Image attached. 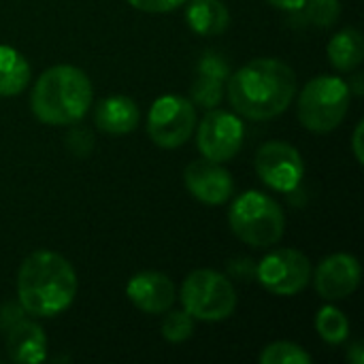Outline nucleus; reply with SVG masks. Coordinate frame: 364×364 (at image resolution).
I'll return each instance as SVG.
<instances>
[{"label": "nucleus", "mask_w": 364, "mask_h": 364, "mask_svg": "<svg viewBox=\"0 0 364 364\" xmlns=\"http://www.w3.org/2000/svg\"><path fill=\"white\" fill-rule=\"evenodd\" d=\"M226 81L232 109L254 122H267L282 115L296 96L294 70L275 58L252 60Z\"/></svg>", "instance_id": "f257e3e1"}, {"label": "nucleus", "mask_w": 364, "mask_h": 364, "mask_svg": "<svg viewBox=\"0 0 364 364\" xmlns=\"http://www.w3.org/2000/svg\"><path fill=\"white\" fill-rule=\"evenodd\" d=\"M77 296V273L55 252L30 254L17 271V299L26 314L53 318L66 311Z\"/></svg>", "instance_id": "f03ea898"}, {"label": "nucleus", "mask_w": 364, "mask_h": 364, "mask_svg": "<svg viewBox=\"0 0 364 364\" xmlns=\"http://www.w3.org/2000/svg\"><path fill=\"white\" fill-rule=\"evenodd\" d=\"M90 77L70 64L47 68L32 87L30 107L38 122L47 126H73L81 122L92 107Z\"/></svg>", "instance_id": "7ed1b4c3"}, {"label": "nucleus", "mask_w": 364, "mask_h": 364, "mask_svg": "<svg viewBox=\"0 0 364 364\" xmlns=\"http://www.w3.org/2000/svg\"><path fill=\"white\" fill-rule=\"evenodd\" d=\"M228 224L245 245L271 247L284 237L286 215L275 198L258 190H250L232 200Z\"/></svg>", "instance_id": "20e7f679"}, {"label": "nucleus", "mask_w": 364, "mask_h": 364, "mask_svg": "<svg viewBox=\"0 0 364 364\" xmlns=\"http://www.w3.org/2000/svg\"><path fill=\"white\" fill-rule=\"evenodd\" d=\"M350 85L341 77L320 75L311 79L299 94V119L318 134L333 132L341 126L350 109Z\"/></svg>", "instance_id": "39448f33"}, {"label": "nucleus", "mask_w": 364, "mask_h": 364, "mask_svg": "<svg viewBox=\"0 0 364 364\" xmlns=\"http://www.w3.org/2000/svg\"><path fill=\"white\" fill-rule=\"evenodd\" d=\"M183 309L203 322H220L235 314L237 292L230 279L211 269L192 271L179 292Z\"/></svg>", "instance_id": "423d86ee"}, {"label": "nucleus", "mask_w": 364, "mask_h": 364, "mask_svg": "<svg viewBox=\"0 0 364 364\" xmlns=\"http://www.w3.org/2000/svg\"><path fill=\"white\" fill-rule=\"evenodd\" d=\"M196 128V109L183 96H160L147 115L149 139L164 149H177L190 141Z\"/></svg>", "instance_id": "0eeeda50"}, {"label": "nucleus", "mask_w": 364, "mask_h": 364, "mask_svg": "<svg viewBox=\"0 0 364 364\" xmlns=\"http://www.w3.org/2000/svg\"><path fill=\"white\" fill-rule=\"evenodd\" d=\"M256 279L260 286L277 296H294L311 282L309 258L292 247H282L267 254L256 264Z\"/></svg>", "instance_id": "6e6552de"}, {"label": "nucleus", "mask_w": 364, "mask_h": 364, "mask_svg": "<svg viewBox=\"0 0 364 364\" xmlns=\"http://www.w3.org/2000/svg\"><path fill=\"white\" fill-rule=\"evenodd\" d=\"M243 136L245 128L241 117L215 107L207 111L196 130V143L203 158L213 162L232 160L243 145Z\"/></svg>", "instance_id": "1a4fd4ad"}, {"label": "nucleus", "mask_w": 364, "mask_h": 364, "mask_svg": "<svg viewBox=\"0 0 364 364\" xmlns=\"http://www.w3.org/2000/svg\"><path fill=\"white\" fill-rule=\"evenodd\" d=\"M256 173L271 190L294 192L305 175L301 151L286 141H269L256 154Z\"/></svg>", "instance_id": "9d476101"}, {"label": "nucleus", "mask_w": 364, "mask_h": 364, "mask_svg": "<svg viewBox=\"0 0 364 364\" xmlns=\"http://www.w3.org/2000/svg\"><path fill=\"white\" fill-rule=\"evenodd\" d=\"M183 181L188 192L205 205H224L232 198L235 183L230 173L222 162L213 160H194L186 166Z\"/></svg>", "instance_id": "9b49d317"}, {"label": "nucleus", "mask_w": 364, "mask_h": 364, "mask_svg": "<svg viewBox=\"0 0 364 364\" xmlns=\"http://www.w3.org/2000/svg\"><path fill=\"white\" fill-rule=\"evenodd\" d=\"M360 262L352 254H333L318 264L314 284L324 301H343L360 286Z\"/></svg>", "instance_id": "f8f14e48"}, {"label": "nucleus", "mask_w": 364, "mask_h": 364, "mask_svg": "<svg viewBox=\"0 0 364 364\" xmlns=\"http://www.w3.org/2000/svg\"><path fill=\"white\" fill-rule=\"evenodd\" d=\"M126 296L143 314L160 316L173 307L177 299V290L168 275L158 273V271H143V273H136L128 282Z\"/></svg>", "instance_id": "ddd939ff"}, {"label": "nucleus", "mask_w": 364, "mask_h": 364, "mask_svg": "<svg viewBox=\"0 0 364 364\" xmlns=\"http://www.w3.org/2000/svg\"><path fill=\"white\" fill-rule=\"evenodd\" d=\"M9 358L19 364H36L47 358V337L43 328L28 320H15L6 333Z\"/></svg>", "instance_id": "4468645a"}, {"label": "nucleus", "mask_w": 364, "mask_h": 364, "mask_svg": "<svg viewBox=\"0 0 364 364\" xmlns=\"http://www.w3.org/2000/svg\"><path fill=\"white\" fill-rule=\"evenodd\" d=\"M228 79V64L215 55L207 53L198 64V75L192 85V98L205 109H213L224 98V83Z\"/></svg>", "instance_id": "2eb2a0df"}, {"label": "nucleus", "mask_w": 364, "mask_h": 364, "mask_svg": "<svg viewBox=\"0 0 364 364\" xmlns=\"http://www.w3.org/2000/svg\"><path fill=\"white\" fill-rule=\"evenodd\" d=\"M139 119H141V111H139L136 102L122 94L100 100L94 111L96 126L102 132L115 134V136L132 132L139 126Z\"/></svg>", "instance_id": "dca6fc26"}, {"label": "nucleus", "mask_w": 364, "mask_h": 364, "mask_svg": "<svg viewBox=\"0 0 364 364\" xmlns=\"http://www.w3.org/2000/svg\"><path fill=\"white\" fill-rule=\"evenodd\" d=\"M186 19L200 36H218L230 26V13L222 0H192Z\"/></svg>", "instance_id": "f3484780"}, {"label": "nucleus", "mask_w": 364, "mask_h": 364, "mask_svg": "<svg viewBox=\"0 0 364 364\" xmlns=\"http://www.w3.org/2000/svg\"><path fill=\"white\" fill-rule=\"evenodd\" d=\"M328 60L341 73H352L364 58L363 36L356 28H343L328 43Z\"/></svg>", "instance_id": "a211bd4d"}, {"label": "nucleus", "mask_w": 364, "mask_h": 364, "mask_svg": "<svg viewBox=\"0 0 364 364\" xmlns=\"http://www.w3.org/2000/svg\"><path fill=\"white\" fill-rule=\"evenodd\" d=\"M30 81V64L26 58L6 45H0V96H17Z\"/></svg>", "instance_id": "6ab92c4d"}, {"label": "nucleus", "mask_w": 364, "mask_h": 364, "mask_svg": "<svg viewBox=\"0 0 364 364\" xmlns=\"http://www.w3.org/2000/svg\"><path fill=\"white\" fill-rule=\"evenodd\" d=\"M316 328H318V335L331 346H341L350 337V320L346 318L341 309L333 305H326L318 311Z\"/></svg>", "instance_id": "aec40b11"}, {"label": "nucleus", "mask_w": 364, "mask_h": 364, "mask_svg": "<svg viewBox=\"0 0 364 364\" xmlns=\"http://www.w3.org/2000/svg\"><path fill=\"white\" fill-rule=\"evenodd\" d=\"M260 363L262 364H309L311 356L292 341H275L269 343L262 354H260Z\"/></svg>", "instance_id": "412c9836"}, {"label": "nucleus", "mask_w": 364, "mask_h": 364, "mask_svg": "<svg viewBox=\"0 0 364 364\" xmlns=\"http://www.w3.org/2000/svg\"><path fill=\"white\" fill-rule=\"evenodd\" d=\"M192 335H194V318L186 309L179 311L168 309L162 320V337L171 343H183Z\"/></svg>", "instance_id": "4be33fe9"}, {"label": "nucleus", "mask_w": 364, "mask_h": 364, "mask_svg": "<svg viewBox=\"0 0 364 364\" xmlns=\"http://www.w3.org/2000/svg\"><path fill=\"white\" fill-rule=\"evenodd\" d=\"M303 9L307 13V19L318 28L335 26L339 19V13H341L339 0H305Z\"/></svg>", "instance_id": "5701e85b"}, {"label": "nucleus", "mask_w": 364, "mask_h": 364, "mask_svg": "<svg viewBox=\"0 0 364 364\" xmlns=\"http://www.w3.org/2000/svg\"><path fill=\"white\" fill-rule=\"evenodd\" d=\"M130 6L143 13H168L177 6H181L186 0H128Z\"/></svg>", "instance_id": "b1692460"}, {"label": "nucleus", "mask_w": 364, "mask_h": 364, "mask_svg": "<svg viewBox=\"0 0 364 364\" xmlns=\"http://www.w3.org/2000/svg\"><path fill=\"white\" fill-rule=\"evenodd\" d=\"M363 130H364V124L363 122H358V124H356V130H354V136H352V149H354V158H356V162H358V164H363L364 162Z\"/></svg>", "instance_id": "393cba45"}, {"label": "nucleus", "mask_w": 364, "mask_h": 364, "mask_svg": "<svg viewBox=\"0 0 364 364\" xmlns=\"http://www.w3.org/2000/svg\"><path fill=\"white\" fill-rule=\"evenodd\" d=\"M267 2L279 11H301L305 6V0H267Z\"/></svg>", "instance_id": "a878e982"}, {"label": "nucleus", "mask_w": 364, "mask_h": 364, "mask_svg": "<svg viewBox=\"0 0 364 364\" xmlns=\"http://www.w3.org/2000/svg\"><path fill=\"white\" fill-rule=\"evenodd\" d=\"M348 360L352 364H364V348L363 343H354L348 352Z\"/></svg>", "instance_id": "bb28decb"}]
</instances>
